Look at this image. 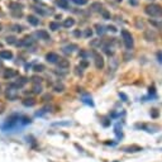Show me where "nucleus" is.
<instances>
[{
    "label": "nucleus",
    "mask_w": 162,
    "mask_h": 162,
    "mask_svg": "<svg viewBox=\"0 0 162 162\" xmlns=\"http://www.w3.org/2000/svg\"><path fill=\"white\" fill-rule=\"evenodd\" d=\"M75 23H76V20H75V18H72V17H68V18H66L63 20V23H62V27H65V28H71V27H74L75 25Z\"/></svg>",
    "instance_id": "nucleus-19"
},
{
    "label": "nucleus",
    "mask_w": 162,
    "mask_h": 162,
    "mask_svg": "<svg viewBox=\"0 0 162 162\" xmlns=\"http://www.w3.org/2000/svg\"><path fill=\"white\" fill-rule=\"evenodd\" d=\"M19 120H20V115L17 114V113H14V114H11L10 117H8V119H6L5 122H4V124L0 127V128H1L3 132L13 130V129L17 128L19 124H20V123H19Z\"/></svg>",
    "instance_id": "nucleus-1"
},
{
    "label": "nucleus",
    "mask_w": 162,
    "mask_h": 162,
    "mask_svg": "<svg viewBox=\"0 0 162 162\" xmlns=\"http://www.w3.org/2000/svg\"><path fill=\"white\" fill-rule=\"evenodd\" d=\"M23 105H24V106H27V108H29V106H34V105H36V99H34V98H25L24 100H23Z\"/></svg>",
    "instance_id": "nucleus-23"
},
{
    "label": "nucleus",
    "mask_w": 162,
    "mask_h": 162,
    "mask_svg": "<svg viewBox=\"0 0 162 162\" xmlns=\"http://www.w3.org/2000/svg\"><path fill=\"white\" fill-rule=\"evenodd\" d=\"M28 81H29V79L25 77V76H18L17 80H14L13 82H10V85H11V86H14V87H17L19 90V89L24 87L25 85L28 84Z\"/></svg>",
    "instance_id": "nucleus-7"
},
{
    "label": "nucleus",
    "mask_w": 162,
    "mask_h": 162,
    "mask_svg": "<svg viewBox=\"0 0 162 162\" xmlns=\"http://www.w3.org/2000/svg\"><path fill=\"white\" fill-rule=\"evenodd\" d=\"M53 90L56 92H62L65 90V85L61 82V81H57L56 84H53Z\"/></svg>",
    "instance_id": "nucleus-25"
},
{
    "label": "nucleus",
    "mask_w": 162,
    "mask_h": 162,
    "mask_svg": "<svg viewBox=\"0 0 162 162\" xmlns=\"http://www.w3.org/2000/svg\"><path fill=\"white\" fill-rule=\"evenodd\" d=\"M8 8L10 9V11H23L24 5L18 1H9L8 3Z\"/></svg>",
    "instance_id": "nucleus-11"
},
{
    "label": "nucleus",
    "mask_w": 162,
    "mask_h": 162,
    "mask_svg": "<svg viewBox=\"0 0 162 162\" xmlns=\"http://www.w3.org/2000/svg\"><path fill=\"white\" fill-rule=\"evenodd\" d=\"M151 117H153V118H157V117H158V111H157L156 109H153V110L151 111Z\"/></svg>",
    "instance_id": "nucleus-46"
},
{
    "label": "nucleus",
    "mask_w": 162,
    "mask_h": 162,
    "mask_svg": "<svg viewBox=\"0 0 162 162\" xmlns=\"http://www.w3.org/2000/svg\"><path fill=\"white\" fill-rule=\"evenodd\" d=\"M55 18H56V19H61V18H62V15H61V14H57V15H55Z\"/></svg>",
    "instance_id": "nucleus-51"
},
{
    "label": "nucleus",
    "mask_w": 162,
    "mask_h": 162,
    "mask_svg": "<svg viewBox=\"0 0 162 162\" xmlns=\"http://www.w3.org/2000/svg\"><path fill=\"white\" fill-rule=\"evenodd\" d=\"M0 91H1V86H0Z\"/></svg>",
    "instance_id": "nucleus-54"
},
{
    "label": "nucleus",
    "mask_w": 162,
    "mask_h": 162,
    "mask_svg": "<svg viewBox=\"0 0 162 162\" xmlns=\"http://www.w3.org/2000/svg\"><path fill=\"white\" fill-rule=\"evenodd\" d=\"M115 1H122V0H115Z\"/></svg>",
    "instance_id": "nucleus-53"
},
{
    "label": "nucleus",
    "mask_w": 162,
    "mask_h": 162,
    "mask_svg": "<svg viewBox=\"0 0 162 162\" xmlns=\"http://www.w3.org/2000/svg\"><path fill=\"white\" fill-rule=\"evenodd\" d=\"M57 66H58V70H66L67 68H70V61L66 60V58H61L58 61V63H57Z\"/></svg>",
    "instance_id": "nucleus-17"
},
{
    "label": "nucleus",
    "mask_w": 162,
    "mask_h": 162,
    "mask_svg": "<svg viewBox=\"0 0 162 162\" xmlns=\"http://www.w3.org/2000/svg\"><path fill=\"white\" fill-rule=\"evenodd\" d=\"M76 49H79V46L75 44V43H71V44H67V46H65V47H62V52L65 55H71V53H74Z\"/></svg>",
    "instance_id": "nucleus-14"
},
{
    "label": "nucleus",
    "mask_w": 162,
    "mask_h": 162,
    "mask_svg": "<svg viewBox=\"0 0 162 162\" xmlns=\"http://www.w3.org/2000/svg\"><path fill=\"white\" fill-rule=\"evenodd\" d=\"M27 20H28L29 24H30V25H33V27H37V25H39V24H41L39 18L36 17V15H28V17H27Z\"/></svg>",
    "instance_id": "nucleus-18"
},
{
    "label": "nucleus",
    "mask_w": 162,
    "mask_h": 162,
    "mask_svg": "<svg viewBox=\"0 0 162 162\" xmlns=\"http://www.w3.org/2000/svg\"><path fill=\"white\" fill-rule=\"evenodd\" d=\"M19 76V72L17 70H14V68H5L3 72V77L5 80H11L14 77H18Z\"/></svg>",
    "instance_id": "nucleus-9"
},
{
    "label": "nucleus",
    "mask_w": 162,
    "mask_h": 162,
    "mask_svg": "<svg viewBox=\"0 0 162 162\" xmlns=\"http://www.w3.org/2000/svg\"><path fill=\"white\" fill-rule=\"evenodd\" d=\"M60 60H61L60 56L55 52H48L47 55H46V61L49 62V63H58Z\"/></svg>",
    "instance_id": "nucleus-13"
},
{
    "label": "nucleus",
    "mask_w": 162,
    "mask_h": 162,
    "mask_svg": "<svg viewBox=\"0 0 162 162\" xmlns=\"http://www.w3.org/2000/svg\"><path fill=\"white\" fill-rule=\"evenodd\" d=\"M114 132H115V134H117V138H118V139H120V138L123 137V132H122V125L119 124V123H118L117 125H115V128H114Z\"/></svg>",
    "instance_id": "nucleus-31"
},
{
    "label": "nucleus",
    "mask_w": 162,
    "mask_h": 162,
    "mask_svg": "<svg viewBox=\"0 0 162 162\" xmlns=\"http://www.w3.org/2000/svg\"><path fill=\"white\" fill-rule=\"evenodd\" d=\"M136 128H141V129H143L148 133H156L157 130L160 129L157 125H147V124H137Z\"/></svg>",
    "instance_id": "nucleus-12"
},
{
    "label": "nucleus",
    "mask_w": 162,
    "mask_h": 162,
    "mask_svg": "<svg viewBox=\"0 0 162 162\" xmlns=\"http://www.w3.org/2000/svg\"><path fill=\"white\" fill-rule=\"evenodd\" d=\"M119 98H122L123 101H128V96H127L124 92H119Z\"/></svg>",
    "instance_id": "nucleus-43"
},
{
    "label": "nucleus",
    "mask_w": 162,
    "mask_h": 162,
    "mask_svg": "<svg viewBox=\"0 0 162 162\" xmlns=\"http://www.w3.org/2000/svg\"><path fill=\"white\" fill-rule=\"evenodd\" d=\"M19 96V92H18V89L11 86V85H9V86L6 87L5 90V98L8 100H10V101H14V100H17Z\"/></svg>",
    "instance_id": "nucleus-6"
},
{
    "label": "nucleus",
    "mask_w": 162,
    "mask_h": 162,
    "mask_svg": "<svg viewBox=\"0 0 162 162\" xmlns=\"http://www.w3.org/2000/svg\"><path fill=\"white\" fill-rule=\"evenodd\" d=\"M95 29H96V33H98L99 36H103V34L105 33V29H104V27L101 24H95Z\"/></svg>",
    "instance_id": "nucleus-34"
},
{
    "label": "nucleus",
    "mask_w": 162,
    "mask_h": 162,
    "mask_svg": "<svg viewBox=\"0 0 162 162\" xmlns=\"http://www.w3.org/2000/svg\"><path fill=\"white\" fill-rule=\"evenodd\" d=\"M81 101H82L84 104H86V105L89 106H94V101H92V98L90 95H87V94H85L81 96Z\"/></svg>",
    "instance_id": "nucleus-22"
},
{
    "label": "nucleus",
    "mask_w": 162,
    "mask_h": 162,
    "mask_svg": "<svg viewBox=\"0 0 162 162\" xmlns=\"http://www.w3.org/2000/svg\"><path fill=\"white\" fill-rule=\"evenodd\" d=\"M32 82L33 84H41L42 82V79L38 77V76H33V77H32Z\"/></svg>",
    "instance_id": "nucleus-40"
},
{
    "label": "nucleus",
    "mask_w": 162,
    "mask_h": 162,
    "mask_svg": "<svg viewBox=\"0 0 162 162\" xmlns=\"http://www.w3.org/2000/svg\"><path fill=\"white\" fill-rule=\"evenodd\" d=\"M87 66H89V61H87V60H81V61H80V67L86 68Z\"/></svg>",
    "instance_id": "nucleus-38"
},
{
    "label": "nucleus",
    "mask_w": 162,
    "mask_h": 162,
    "mask_svg": "<svg viewBox=\"0 0 162 162\" xmlns=\"http://www.w3.org/2000/svg\"><path fill=\"white\" fill-rule=\"evenodd\" d=\"M138 3H139V0H129V4H130V5H133V6L138 5Z\"/></svg>",
    "instance_id": "nucleus-49"
},
{
    "label": "nucleus",
    "mask_w": 162,
    "mask_h": 162,
    "mask_svg": "<svg viewBox=\"0 0 162 162\" xmlns=\"http://www.w3.org/2000/svg\"><path fill=\"white\" fill-rule=\"evenodd\" d=\"M34 43H36V41L33 39V37L27 36L23 38V39L18 41L17 46L18 47H24V48H34Z\"/></svg>",
    "instance_id": "nucleus-4"
},
{
    "label": "nucleus",
    "mask_w": 162,
    "mask_h": 162,
    "mask_svg": "<svg viewBox=\"0 0 162 162\" xmlns=\"http://www.w3.org/2000/svg\"><path fill=\"white\" fill-rule=\"evenodd\" d=\"M101 124L104 127H109L110 125V119L109 118H103L101 119Z\"/></svg>",
    "instance_id": "nucleus-37"
},
{
    "label": "nucleus",
    "mask_w": 162,
    "mask_h": 162,
    "mask_svg": "<svg viewBox=\"0 0 162 162\" xmlns=\"http://www.w3.org/2000/svg\"><path fill=\"white\" fill-rule=\"evenodd\" d=\"M120 34L123 37V42H124L125 48L127 49H132L133 46H134V39H133V36L130 34V32H128L127 29H122Z\"/></svg>",
    "instance_id": "nucleus-3"
},
{
    "label": "nucleus",
    "mask_w": 162,
    "mask_h": 162,
    "mask_svg": "<svg viewBox=\"0 0 162 162\" xmlns=\"http://www.w3.org/2000/svg\"><path fill=\"white\" fill-rule=\"evenodd\" d=\"M90 9H91L92 11H96V13H101V11L104 10V9H103V4L99 3V1L92 3L91 5H90Z\"/></svg>",
    "instance_id": "nucleus-20"
},
{
    "label": "nucleus",
    "mask_w": 162,
    "mask_h": 162,
    "mask_svg": "<svg viewBox=\"0 0 162 162\" xmlns=\"http://www.w3.org/2000/svg\"><path fill=\"white\" fill-rule=\"evenodd\" d=\"M32 70L34 72H43L46 70V66H44V65H42V63H36V65H33Z\"/></svg>",
    "instance_id": "nucleus-30"
},
{
    "label": "nucleus",
    "mask_w": 162,
    "mask_h": 162,
    "mask_svg": "<svg viewBox=\"0 0 162 162\" xmlns=\"http://www.w3.org/2000/svg\"><path fill=\"white\" fill-rule=\"evenodd\" d=\"M122 151L124 152H139L142 151V147H139V146H127V147H123Z\"/></svg>",
    "instance_id": "nucleus-21"
},
{
    "label": "nucleus",
    "mask_w": 162,
    "mask_h": 162,
    "mask_svg": "<svg viewBox=\"0 0 162 162\" xmlns=\"http://www.w3.org/2000/svg\"><path fill=\"white\" fill-rule=\"evenodd\" d=\"M106 29L109 30V32H113V33H117V32H118V29L115 28L114 25H109V27H106Z\"/></svg>",
    "instance_id": "nucleus-44"
},
{
    "label": "nucleus",
    "mask_w": 162,
    "mask_h": 162,
    "mask_svg": "<svg viewBox=\"0 0 162 162\" xmlns=\"http://www.w3.org/2000/svg\"><path fill=\"white\" fill-rule=\"evenodd\" d=\"M47 113H49V106H44V108H42V109L39 110V111H36V117H43L44 114H47Z\"/></svg>",
    "instance_id": "nucleus-32"
},
{
    "label": "nucleus",
    "mask_w": 162,
    "mask_h": 162,
    "mask_svg": "<svg viewBox=\"0 0 162 162\" xmlns=\"http://www.w3.org/2000/svg\"><path fill=\"white\" fill-rule=\"evenodd\" d=\"M11 17L14 18H22L23 17V11H10Z\"/></svg>",
    "instance_id": "nucleus-35"
},
{
    "label": "nucleus",
    "mask_w": 162,
    "mask_h": 162,
    "mask_svg": "<svg viewBox=\"0 0 162 162\" xmlns=\"http://www.w3.org/2000/svg\"><path fill=\"white\" fill-rule=\"evenodd\" d=\"M82 70H84V68L82 67H80V66H77V67H76V74H77V75H82Z\"/></svg>",
    "instance_id": "nucleus-48"
},
{
    "label": "nucleus",
    "mask_w": 162,
    "mask_h": 162,
    "mask_svg": "<svg viewBox=\"0 0 162 162\" xmlns=\"http://www.w3.org/2000/svg\"><path fill=\"white\" fill-rule=\"evenodd\" d=\"M143 37H144V39L146 41H148V42H153L157 38V34L153 32L152 29H147L144 32V34H143Z\"/></svg>",
    "instance_id": "nucleus-15"
},
{
    "label": "nucleus",
    "mask_w": 162,
    "mask_h": 162,
    "mask_svg": "<svg viewBox=\"0 0 162 162\" xmlns=\"http://www.w3.org/2000/svg\"><path fill=\"white\" fill-rule=\"evenodd\" d=\"M9 29L13 30V32L20 33V32H23V30H24V27L20 25V24H11V25L9 27Z\"/></svg>",
    "instance_id": "nucleus-26"
},
{
    "label": "nucleus",
    "mask_w": 162,
    "mask_h": 162,
    "mask_svg": "<svg viewBox=\"0 0 162 162\" xmlns=\"http://www.w3.org/2000/svg\"><path fill=\"white\" fill-rule=\"evenodd\" d=\"M53 125H71V122H58L53 123Z\"/></svg>",
    "instance_id": "nucleus-42"
},
{
    "label": "nucleus",
    "mask_w": 162,
    "mask_h": 162,
    "mask_svg": "<svg viewBox=\"0 0 162 162\" xmlns=\"http://www.w3.org/2000/svg\"><path fill=\"white\" fill-rule=\"evenodd\" d=\"M146 14L149 15V17L153 18H160L162 17V6L158 5V4H149V5L146 6Z\"/></svg>",
    "instance_id": "nucleus-2"
},
{
    "label": "nucleus",
    "mask_w": 162,
    "mask_h": 162,
    "mask_svg": "<svg viewBox=\"0 0 162 162\" xmlns=\"http://www.w3.org/2000/svg\"><path fill=\"white\" fill-rule=\"evenodd\" d=\"M81 34H82V33H81L80 30H75V32H74V36L75 37H81Z\"/></svg>",
    "instance_id": "nucleus-50"
},
{
    "label": "nucleus",
    "mask_w": 162,
    "mask_h": 162,
    "mask_svg": "<svg viewBox=\"0 0 162 162\" xmlns=\"http://www.w3.org/2000/svg\"><path fill=\"white\" fill-rule=\"evenodd\" d=\"M60 27H61V24H60L58 22H51V23H49V29L53 30V32L58 30V29H60Z\"/></svg>",
    "instance_id": "nucleus-33"
},
{
    "label": "nucleus",
    "mask_w": 162,
    "mask_h": 162,
    "mask_svg": "<svg viewBox=\"0 0 162 162\" xmlns=\"http://www.w3.org/2000/svg\"><path fill=\"white\" fill-rule=\"evenodd\" d=\"M34 37H37L38 39H42V41H49L51 37H49V33L44 29H39V30H36L34 32Z\"/></svg>",
    "instance_id": "nucleus-10"
},
{
    "label": "nucleus",
    "mask_w": 162,
    "mask_h": 162,
    "mask_svg": "<svg viewBox=\"0 0 162 162\" xmlns=\"http://www.w3.org/2000/svg\"><path fill=\"white\" fill-rule=\"evenodd\" d=\"M101 15H103L104 19H106V20H108V19H110V13L108 10H103L101 11Z\"/></svg>",
    "instance_id": "nucleus-39"
},
{
    "label": "nucleus",
    "mask_w": 162,
    "mask_h": 162,
    "mask_svg": "<svg viewBox=\"0 0 162 162\" xmlns=\"http://www.w3.org/2000/svg\"><path fill=\"white\" fill-rule=\"evenodd\" d=\"M56 5L61 9H68V1L67 0H56Z\"/></svg>",
    "instance_id": "nucleus-27"
},
{
    "label": "nucleus",
    "mask_w": 162,
    "mask_h": 162,
    "mask_svg": "<svg viewBox=\"0 0 162 162\" xmlns=\"http://www.w3.org/2000/svg\"><path fill=\"white\" fill-rule=\"evenodd\" d=\"M91 55L94 57V61H95V67L98 70H101L104 67V58L103 56H100V53H98L96 51H91Z\"/></svg>",
    "instance_id": "nucleus-8"
},
{
    "label": "nucleus",
    "mask_w": 162,
    "mask_h": 162,
    "mask_svg": "<svg viewBox=\"0 0 162 162\" xmlns=\"http://www.w3.org/2000/svg\"><path fill=\"white\" fill-rule=\"evenodd\" d=\"M115 162H118V161H115Z\"/></svg>",
    "instance_id": "nucleus-55"
},
{
    "label": "nucleus",
    "mask_w": 162,
    "mask_h": 162,
    "mask_svg": "<svg viewBox=\"0 0 162 162\" xmlns=\"http://www.w3.org/2000/svg\"><path fill=\"white\" fill-rule=\"evenodd\" d=\"M33 10L38 13L42 17H46V15H52L55 11H53L52 8H47V6H43V5H33Z\"/></svg>",
    "instance_id": "nucleus-5"
},
{
    "label": "nucleus",
    "mask_w": 162,
    "mask_h": 162,
    "mask_svg": "<svg viewBox=\"0 0 162 162\" xmlns=\"http://www.w3.org/2000/svg\"><path fill=\"white\" fill-rule=\"evenodd\" d=\"M1 30H3V25L0 24V32H1Z\"/></svg>",
    "instance_id": "nucleus-52"
},
{
    "label": "nucleus",
    "mask_w": 162,
    "mask_h": 162,
    "mask_svg": "<svg viewBox=\"0 0 162 162\" xmlns=\"http://www.w3.org/2000/svg\"><path fill=\"white\" fill-rule=\"evenodd\" d=\"M84 36L86 37V38H90L92 36V30L91 29H85V33H84Z\"/></svg>",
    "instance_id": "nucleus-41"
},
{
    "label": "nucleus",
    "mask_w": 162,
    "mask_h": 162,
    "mask_svg": "<svg viewBox=\"0 0 162 162\" xmlns=\"http://www.w3.org/2000/svg\"><path fill=\"white\" fill-rule=\"evenodd\" d=\"M4 110H5V104L3 101H0V114L4 113Z\"/></svg>",
    "instance_id": "nucleus-47"
},
{
    "label": "nucleus",
    "mask_w": 162,
    "mask_h": 162,
    "mask_svg": "<svg viewBox=\"0 0 162 162\" xmlns=\"http://www.w3.org/2000/svg\"><path fill=\"white\" fill-rule=\"evenodd\" d=\"M5 42L8 44H15V46H17L18 39H17V37H15V36H8V37H5Z\"/></svg>",
    "instance_id": "nucleus-29"
},
{
    "label": "nucleus",
    "mask_w": 162,
    "mask_h": 162,
    "mask_svg": "<svg viewBox=\"0 0 162 162\" xmlns=\"http://www.w3.org/2000/svg\"><path fill=\"white\" fill-rule=\"evenodd\" d=\"M72 3H75L76 5H85V4H87L89 0H71Z\"/></svg>",
    "instance_id": "nucleus-36"
},
{
    "label": "nucleus",
    "mask_w": 162,
    "mask_h": 162,
    "mask_svg": "<svg viewBox=\"0 0 162 162\" xmlns=\"http://www.w3.org/2000/svg\"><path fill=\"white\" fill-rule=\"evenodd\" d=\"M19 123H20L22 127H25L32 123V119H30L29 117H27V115H20V120H19Z\"/></svg>",
    "instance_id": "nucleus-24"
},
{
    "label": "nucleus",
    "mask_w": 162,
    "mask_h": 162,
    "mask_svg": "<svg viewBox=\"0 0 162 162\" xmlns=\"http://www.w3.org/2000/svg\"><path fill=\"white\" fill-rule=\"evenodd\" d=\"M157 61H158L160 63H162V51L157 52Z\"/></svg>",
    "instance_id": "nucleus-45"
},
{
    "label": "nucleus",
    "mask_w": 162,
    "mask_h": 162,
    "mask_svg": "<svg viewBox=\"0 0 162 162\" xmlns=\"http://www.w3.org/2000/svg\"><path fill=\"white\" fill-rule=\"evenodd\" d=\"M32 91L34 92V94H41V92L43 91V86H42V84H33Z\"/></svg>",
    "instance_id": "nucleus-28"
},
{
    "label": "nucleus",
    "mask_w": 162,
    "mask_h": 162,
    "mask_svg": "<svg viewBox=\"0 0 162 162\" xmlns=\"http://www.w3.org/2000/svg\"><path fill=\"white\" fill-rule=\"evenodd\" d=\"M13 52L9 51V49H3L0 51V60H13Z\"/></svg>",
    "instance_id": "nucleus-16"
}]
</instances>
